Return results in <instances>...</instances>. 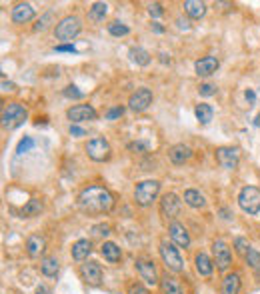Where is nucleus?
<instances>
[{"mask_svg":"<svg viewBox=\"0 0 260 294\" xmlns=\"http://www.w3.org/2000/svg\"><path fill=\"white\" fill-rule=\"evenodd\" d=\"M64 96L72 98V100H80V98H84V92L78 90V86H74V84H68V86L64 88Z\"/></svg>","mask_w":260,"mask_h":294,"instance_id":"e433bc0d","label":"nucleus"},{"mask_svg":"<svg viewBox=\"0 0 260 294\" xmlns=\"http://www.w3.org/2000/svg\"><path fill=\"white\" fill-rule=\"evenodd\" d=\"M190 156H192V148L186 144H174L168 150V158L172 164H184L186 160H190Z\"/></svg>","mask_w":260,"mask_h":294,"instance_id":"a211bd4d","label":"nucleus"},{"mask_svg":"<svg viewBox=\"0 0 260 294\" xmlns=\"http://www.w3.org/2000/svg\"><path fill=\"white\" fill-rule=\"evenodd\" d=\"M42 202L38 200V198H30L24 206H22V216L24 218H32V216H38L40 212H42Z\"/></svg>","mask_w":260,"mask_h":294,"instance_id":"c85d7f7f","label":"nucleus"},{"mask_svg":"<svg viewBox=\"0 0 260 294\" xmlns=\"http://www.w3.org/2000/svg\"><path fill=\"white\" fill-rule=\"evenodd\" d=\"M198 92L208 98V96H214V94H216V86H214V84H210V82H204V84H200Z\"/></svg>","mask_w":260,"mask_h":294,"instance_id":"ea45409f","label":"nucleus"},{"mask_svg":"<svg viewBox=\"0 0 260 294\" xmlns=\"http://www.w3.org/2000/svg\"><path fill=\"white\" fill-rule=\"evenodd\" d=\"M80 276L86 284H90V286H98L100 280H102V268L98 262L94 260H88V262H84L80 266Z\"/></svg>","mask_w":260,"mask_h":294,"instance_id":"ddd939ff","label":"nucleus"},{"mask_svg":"<svg viewBox=\"0 0 260 294\" xmlns=\"http://www.w3.org/2000/svg\"><path fill=\"white\" fill-rule=\"evenodd\" d=\"M194 112H196V118H198L200 124H208L212 120V116H214V108L210 106V104H198Z\"/></svg>","mask_w":260,"mask_h":294,"instance_id":"7c9ffc66","label":"nucleus"},{"mask_svg":"<svg viewBox=\"0 0 260 294\" xmlns=\"http://www.w3.org/2000/svg\"><path fill=\"white\" fill-rule=\"evenodd\" d=\"M240 286H242L240 274H238V272H232V274L224 276L222 286H220V294H238L240 292Z\"/></svg>","mask_w":260,"mask_h":294,"instance_id":"aec40b11","label":"nucleus"},{"mask_svg":"<svg viewBox=\"0 0 260 294\" xmlns=\"http://www.w3.org/2000/svg\"><path fill=\"white\" fill-rule=\"evenodd\" d=\"M46 250V238L42 234H32L26 238V252L30 258H38Z\"/></svg>","mask_w":260,"mask_h":294,"instance_id":"6ab92c4d","label":"nucleus"},{"mask_svg":"<svg viewBox=\"0 0 260 294\" xmlns=\"http://www.w3.org/2000/svg\"><path fill=\"white\" fill-rule=\"evenodd\" d=\"M184 202H186L190 208H204V206H206V198H204L198 190H194V188H188V190H184Z\"/></svg>","mask_w":260,"mask_h":294,"instance_id":"a878e982","label":"nucleus"},{"mask_svg":"<svg viewBox=\"0 0 260 294\" xmlns=\"http://www.w3.org/2000/svg\"><path fill=\"white\" fill-rule=\"evenodd\" d=\"M130 58H132V62H136L138 66H148L150 64V60H152V56H150V52L148 50H144V48H140V46H136V48H130Z\"/></svg>","mask_w":260,"mask_h":294,"instance_id":"cd10ccee","label":"nucleus"},{"mask_svg":"<svg viewBox=\"0 0 260 294\" xmlns=\"http://www.w3.org/2000/svg\"><path fill=\"white\" fill-rule=\"evenodd\" d=\"M2 90H14V84L8 82L6 78H2Z\"/></svg>","mask_w":260,"mask_h":294,"instance_id":"49530a36","label":"nucleus"},{"mask_svg":"<svg viewBox=\"0 0 260 294\" xmlns=\"http://www.w3.org/2000/svg\"><path fill=\"white\" fill-rule=\"evenodd\" d=\"M70 134H72L74 138H80V136H86V132H84V128H80V126H76V124H70Z\"/></svg>","mask_w":260,"mask_h":294,"instance_id":"a18cd8bd","label":"nucleus"},{"mask_svg":"<svg viewBox=\"0 0 260 294\" xmlns=\"http://www.w3.org/2000/svg\"><path fill=\"white\" fill-rule=\"evenodd\" d=\"M36 294H50V290H48L44 284H40V286L36 288Z\"/></svg>","mask_w":260,"mask_h":294,"instance_id":"de8ad7c7","label":"nucleus"},{"mask_svg":"<svg viewBox=\"0 0 260 294\" xmlns=\"http://www.w3.org/2000/svg\"><path fill=\"white\" fill-rule=\"evenodd\" d=\"M216 162H218L224 170H236L238 162H240V148L238 146H220L216 148Z\"/></svg>","mask_w":260,"mask_h":294,"instance_id":"6e6552de","label":"nucleus"},{"mask_svg":"<svg viewBox=\"0 0 260 294\" xmlns=\"http://www.w3.org/2000/svg\"><path fill=\"white\" fill-rule=\"evenodd\" d=\"M150 104H152V90L150 88H138L134 94H130L128 106L134 112H144Z\"/></svg>","mask_w":260,"mask_h":294,"instance_id":"9b49d317","label":"nucleus"},{"mask_svg":"<svg viewBox=\"0 0 260 294\" xmlns=\"http://www.w3.org/2000/svg\"><path fill=\"white\" fill-rule=\"evenodd\" d=\"M168 234H170V238H172V242H174L176 246H180V248H188L190 246V234H188V230L184 228V224H180V222H170L168 224Z\"/></svg>","mask_w":260,"mask_h":294,"instance_id":"2eb2a0df","label":"nucleus"},{"mask_svg":"<svg viewBox=\"0 0 260 294\" xmlns=\"http://www.w3.org/2000/svg\"><path fill=\"white\" fill-rule=\"evenodd\" d=\"M160 192V182L158 180H142L134 188V200L138 206H150Z\"/></svg>","mask_w":260,"mask_h":294,"instance_id":"20e7f679","label":"nucleus"},{"mask_svg":"<svg viewBox=\"0 0 260 294\" xmlns=\"http://www.w3.org/2000/svg\"><path fill=\"white\" fill-rule=\"evenodd\" d=\"M110 144L104 136H96V138H90L86 142V154H88L90 160L94 162H104L110 158Z\"/></svg>","mask_w":260,"mask_h":294,"instance_id":"0eeeda50","label":"nucleus"},{"mask_svg":"<svg viewBox=\"0 0 260 294\" xmlns=\"http://www.w3.org/2000/svg\"><path fill=\"white\" fill-rule=\"evenodd\" d=\"M148 14L152 16V18H160L164 14V8L160 2H152V4H148Z\"/></svg>","mask_w":260,"mask_h":294,"instance_id":"58836bf2","label":"nucleus"},{"mask_svg":"<svg viewBox=\"0 0 260 294\" xmlns=\"http://www.w3.org/2000/svg\"><path fill=\"white\" fill-rule=\"evenodd\" d=\"M218 66H220V62L216 56H204V58L194 62V70H196L198 76H212L216 70H218Z\"/></svg>","mask_w":260,"mask_h":294,"instance_id":"f3484780","label":"nucleus"},{"mask_svg":"<svg viewBox=\"0 0 260 294\" xmlns=\"http://www.w3.org/2000/svg\"><path fill=\"white\" fill-rule=\"evenodd\" d=\"M184 12L190 18L198 20V18H202L206 14V4L200 2V0H186V2H184Z\"/></svg>","mask_w":260,"mask_h":294,"instance_id":"393cba45","label":"nucleus"},{"mask_svg":"<svg viewBox=\"0 0 260 294\" xmlns=\"http://www.w3.org/2000/svg\"><path fill=\"white\" fill-rule=\"evenodd\" d=\"M180 208H182V200L174 194V192H166L160 200V214L166 218V220H172L180 214Z\"/></svg>","mask_w":260,"mask_h":294,"instance_id":"9d476101","label":"nucleus"},{"mask_svg":"<svg viewBox=\"0 0 260 294\" xmlns=\"http://www.w3.org/2000/svg\"><path fill=\"white\" fill-rule=\"evenodd\" d=\"M160 290H162V294H184V288H182L180 280L170 276L168 272L160 278Z\"/></svg>","mask_w":260,"mask_h":294,"instance_id":"412c9836","label":"nucleus"},{"mask_svg":"<svg viewBox=\"0 0 260 294\" xmlns=\"http://www.w3.org/2000/svg\"><path fill=\"white\" fill-rule=\"evenodd\" d=\"M92 232L98 234V236H108V234H110V226H108V224H98V226L92 228Z\"/></svg>","mask_w":260,"mask_h":294,"instance_id":"a19ab883","label":"nucleus"},{"mask_svg":"<svg viewBox=\"0 0 260 294\" xmlns=\"http://www.w3.org/2000/svg\"><path fill=\"white\" fill-rule=\"evenodd\" d=\"M128 150L130 152H146V144L144 142H130L128 144Z\"/></svg>","mask_w":260,"mask_h":294,"instance_id":"37998d69","label":"nucleus"},{"mask_svg":"<svg viewBox=\"0 0 260 294\" xmlns=\"http://www.w3.org/2000/svg\"><path fill=\"white\" fill-rule=\"evenodd\" d=\"M34 16H36V12H34L32 4H28V2H20L12 8V22L14 24H26L30 20H34Z\"/></svg>","mask_w":260,"mask_h":294,"instance_id":"dca6fc26","label":"nucleus"},{"mask_svg":"<svg viewBox=\"0 0 260 294\" xmlns=\"http://www.w3.org/2000/svg\"><path fill=\"white\" fill-rule=\"evenodd\" d=\"M212 254H214V264L220 272H226L232 264V250L224 240H214L212 242Z\"/></svg>","mask_w":260,"mask_h":294,"instance_id":"1a4fd4ad","label":"nucleus"},{"mask_svg":"<svg viewBox=\"0 0 260 294\" xmlns=\"http://www.w3.org/2000/svg\"><path fill=\"white\" fill-rule=\"evenodd\" d=\"M80 30H82V22L78 16H64L54 26V36L68 44V42H72L80 34Z\"/></svg>","mask_w":260,"mask_h":294,"instance_id":"7ed1b4c3","label":"nucleus"},{"mask_svg":"<svg viewBox=\"0 0 260 294\" xmlns=\"http://www.w3.org/2000/svg\"><path fill=\"white\" fill-rule=\"evenodd\" d=\"M126 294H148V290H146L142 284L134 282V284H130V286H128V292H126Z\"/></svg>","mask_w":260,"mask_h":294,"instance_id":"79ce46f5","label":"nucleus"},{"mask_svg":"<svg viewBox=\"0 0 260 294\" xmlns=\"http://www.w3.org/2000/svg\"><path fill=\"white\" fill-rule=\"evenodd\" d=\"M158 250H160V258H162V262L166 264L168 270H172V272H182L184 270L182 256H180V252H178V248L174 244L162 240Z\"/></svg>","mask_w":260,"mask_h":294,"instance_id":"423d86ee","label":"nucleus"},{"mask_svg":"<svg viewBox=\"0 0 260 294\" xmlns=\"http://www.w3.org/2000/svg\"><path fill=\"white\" fill-rule=\"evenodd\" d=\"M90 252H92V244H90V240H86V238L76 240V242L72 244V258L78 260V262L88 258Z\"/></svg>","mask_w":260,"mask_h":294,"instance_id":"5701e85b","label":"nucleus"},{"mask_svg":"<svg viewBox=\"0 0 260 294\" xmlns=\"http://www.w3.org/2000/svg\"><path fill=\"white\" fill-rule=\"evenodd\" d=\"M54 50L56 52H68V54H78V50L72 46V44H58V46H54Z\"/></svg>","mask_w":260,"mask_h":294,"instance_id":"c03bdc74","label":"nucleus"},{"mask_svg":"<svg viewBox=\"0 0 260 294\" xmlns=\"http://www.w3.org/2000/svg\"><path fill=\"white\" fill-rule=\"evenodd\" d=\"M152 30H154V32H158V34H162V32H164V28H162L158 22H152Z\"/></svg>","mask_w":260,"mask_h":294,"instance_id":"09e8293b","label":"nucleus"},{"mask_svg":"<svg viewBox=\"0 0 260 294\" xmlns=\"http://www.w3.org/2000/svg\"><path fill=\"white\" fill-rule=\"evenodd\" d=\"M58 258L56 256H44L40 260V270H42V274L44 276H56L58 274Z\"/></svg>","mask_w":260,"mask_h":294,"instance_id":"bb28decb","label":"nucleus"},{"mask_svg":"<svg viewBox=\"0 0 260 294\" xmlns=\"http://www.w3.org/2000/svg\"><path fill=\"white\" fill-rule=\"evenodd\" d=\"M122 114H124V108H122V106H112V108L106 110L104 118H106V120H116V118H120Z\"/></svg>","mask_w":260,"mask_h":294,"instance_id":"4c0bfd02","label":"nucleus"},{"mask_svg":"<svg viewBox=\"0 0 260 294\" xmlns=\"http://www.w3.org/2000/svg\"><path fill=\"white\" fill-rule=\"evenodd\" d=\"M234 248L238 250V254H242V256H246L248 252L252 250V248H250V242H248L246 238H242V236L234 238Z\"/></svg>","mask_w":260,"mask_h":294,"instance_id":"c9c22d12","label":"nucleus"},{"mask_svg":"<svg viewBox=\"0 0 260 294\" xmlns=\"http://www.w3.org/2000/svg\"><path fill=\"white\" fill-rule=\"evenodd\" d=\"M108 32H110L112 36H126V34L130 32V28H128L126 24L118 22V20H114V22L108 24Z\"/></svg>","mask_w":260,"mask_h":294,"instance_id":"473e14b6","label":"nucleus"},{"mask_svg":"<svg viewBox=\"0 0 260 294\" xmlns=\"http://www.w3.org/2000/svg\"><path fill=\"white\" fill-rule=\"evenodd\" d=\"M136 270H138V274L142 276V280L150 286H154V284H160L158 280V274H156V266L152 260H146V258H136Z\"/></svg>","mask_w":260,"mask_h":294,"instance_id":"4468645a","label":"nucleus"},{"mask_svg":"<svg viewBox=\"0 0 260 294\" xmlns=\"http://www.w3.org/2000/svg\"><path fill=\"white\" fill-rule=\"evenodd\" d=\"M28 118V110L20 102H8L2 110V126L6 130H16Z\"/></svg>","mask_w":260,"mask_h":294,"instance_id":"f03ea898","label":"nucleus"},{"mask_svg":"<svg viewBox=\"0 0 260 294\" xmlns=\"http://www.w3.org/2000/svg\"><path fill=\"white\" fill-rule=\"evenodd\" d=\"M66 116H68V120H72V124H78V122H86V120H96L98 114L90 104H76V106L66 110Z\"/></svg>","mask_w":260,"mask_h":294,"instance_id":"f8f14e48","label":"nucleus"},{"mask_svg":"<svg viewBox=\"0 0 260 294\" xmlns=\"http://www.w3.org/2000/svg\"><path fill=\"white\" fill-rule=\"evenodd\" d=\"M32 146H34V138H32V136H24L22 140L18 142V146H16V154L22 156L24 152H28V150L32 148Z\"/></svg>","mask_w":260,"mask_h":294,"instance_id":"f704fd0d","label":"nucleus"},{"mask_svg":"<svg viewBox=\"0 0 260 294\" xmlns=\"http://www.w3.org/2000/svg\"><path fill=\"white\" fill-rule=\"evenodd\" d=\"M194 266H196V272L200 276H210L212 270H214V262L208 258V254H204V252H198V254L194 256Z\"/></svg>","mask_w":260,"mask_h":294,"instance_id":"4be33fe9","label":"nucleus"},{"mask_svg":"<svg viewBox=\"0 0 260 294\" xmlns=\"http://www.w3.org/2000/svg\"><path fill=\"white\" fill-rule=\"evenodd\" d=\"M244 258H246L248 266H250L254 272H260V252H258V250H254V248H252V250L248 252V254L244 256Z\"/></svg>","mask_w":260,"mask_h":294,"instance_id":"72a5a7b5","label":"nucleus"},{"mask_svg":"<svg viewBox=\"0 0 260 294\" xmlns=\"http://www.w3.org/2000/svg\"><path fill=\"white\" fill-rule=\"evenodd\" d=\"M108 12V4L106 2H94L88 10V18L92 20V22H102L104 16Z\"/></svg>","mask_w":260,"mask_h":294,"instance_id":"c756f323","label":"nucleus"},{"mask_svg":"<svg viewBox=\"0 0 260 294\" xmlns=\"http://www.w3.org/2000/svg\"><path fill=\"white\" fill-rule=\"evenodd\" d=\"M52 18H54V12H52V10H48L44 16H40V18H38V22L34 24V32H44V30L50 26Z\"/></svg>","mask_w":260,"mask_h":294,"instance_id":"2f4dec72","label":"nucleus"},{"mask_svg":"<svg viewBox=\"0 0 260 294\" xmlns=\"http://www.w3.org/2000/svg\"><path fill=\"white\" fill-rule=\"evenodd\" d=\"M238 206L242 208V212L254 216L260 212V190L256 186H244L240 194H238Z\"/></svg>","mask_w":260,"mask_h":294,"instance_id":"39448f33","label":"nucleus"},{"mask_svg":"<svg viewBox=\"0 0 260 294\" xmlns=\"http://www.w3.org/2000/svg\"><path fill=\"white\" fill-rule=\"evenodd\" d=\"M100 254L104 256V260H108L110 264H116V262H120V258H122V252H120V248H118L114 242H104V244L100 246Z\"/></svg>","mask_w":260,"mask_h":294,"instance_id":"b1692460","label":"nucleus"},{"mask_svg":"<svg viewBox=\"0 0 260 294\" xmlns=\"http://www.w3.org/2000/svg\"><path fill=\"white\" fill-rule=\"evenodd\" d=\"M246 100H248V102L254 100V92H252V90H246Z\"/></svg>","mask_w":260,"mask_h":294,"instance_id":"8fccbe9b","label":"nucleus"},{"mask_svg":"<svg viewBox=\"0 0 260 294\" xmlns=\"http://www.w3.org/2000/svg\"><path fill=\"white\" fill-rule=\"evenodd\" d=\"M76 204L80 208V212L84 214H106L110 212L116 204V198L114 194L108 190L106 186H100V184H90L80 190L78 198H76Z\"/></svg>","mask_w":260,"mask_h":294,"instance_id":"f257e3e1","label":"nucleus"}]
</instances>
